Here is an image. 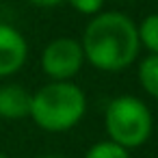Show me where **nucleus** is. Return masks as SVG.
Instances as JSON below:
<instances>
[{"label":"nucleus","mask_w":158,"mask_h":158,"mask_svg":"<svg viewBox=\"0 0 158 158\" xmlns=\"http://www.w3.org/2000/svg\"><path fill=\"white\" fill-rule=\"evenodd\" d=\"M85 61L100 72H121L134 63L141 44L136 24L121 11H100L93 15L80 39Z\"/></svg>","instance_id":"nucleus-1"},{"label":"nucleus","mask_w":158,"mask_h":158,"mask_svg":"<svg viewBox=\"0 0 158 158\" xmlns=\"http://www.w3.org/2000/svg\"><path fill=\"white\" fill-rule=\"evenodd\" d=\"M85 113V91L72 80H52L33 93L28 117L46 132H65L78 126Z\"/></svg>","instance_id":"nucleus-2"},{"label":"nucleus","mask_w":158,"mask_h":158,"mask_svg":"<svg viewBox=\"0 0 158 158\" xmlns=\"http://www.w3.org/2000/svg\"><path fill=\"white\" fill-rule=\"evenodd\" d=\"M152 128V110L141 98L117 95L108 102L104 113V130L108 134V141L130 152L134 147H141L149 139Z\"/></svg>","instance_id":"nucleus-3"},{"label":"nucleus","mask_w":158,"mask_h":158,"mask_svg":"<svg viewBox=\"0 0 158 158\" xmlns=\"http://www.w3.org/2000/svg\"><path fill=\"white\" fill-rule=\"evenodd\" d=\"M85 65V52L78 39L56 37L52 39L41 54L44 74L52 80H72Z\"/></svg>","instance_id":"nucleus-4"},{"label":"nucleus","mask_w":158,"mask_h":158,"mask_svg":"<svg viewBox=\"0 0 158 158\" xmlns=\"http://www.w3.org/2000/svg\"><path fill=\"white\" fill-rule=\"evenodd\" d=\"M28 59V44L24 35L9 26L0 24V78L18 74Z\"/></svg>","instance_id":"nucleus-5"},{"label":"nucleus","mask_w":158,"mask_h":158,"mask_svg":"<svg viewBox=\"0 0 158 158\" xmlns=\"http://www.w3.org/2000/svg\"><path fill=\"white\" fill-rule=\"evenodd\" d=\"M31 100L33 93H28L20 85H2L0 87V117L18 121L31 115Z\"/></svg>","instance_id":"nucleus-6"},{"label":"nucleus","mask_w":158,"mask_h":158,"mask_svg":"<svg viewBox=\"0 0 158 158\" xmlns=\"http://www.w3.org/2000/svg\"><path fill=\"white\" fill-rule=\"evenodd\" d=\"M136 76H139V85L143 87V91L158 100V54H147L139 63Z\"/></svg>","instance_id":"nucleus-7"},{"label":"nucleus","mask_w":158,"mask_h":158,"mask_svg":"<svg viewBox=\"0 0 158 158\" xmlns=\"http://www.w3.org/2000/svg\"><path fill=\"white\" fill-rule=\"evenodd\" d=\"M139 44L149 52L158 54V13H149L141 24H136Z\"/></svg>","instance_id":"nucleus-8"},{"label":"nucleus","mask_w":158,"mask_h":158,"mask_svg":"<svg viewBox=\"0 0 158 158\" xmlns=\"http://www.w3.org/2000/svg\"><path fill=\"white\" fill-rule=\"evenodd\" d=\"M82 158H130L128 149H123L121 145L113 143V141H100L95 145H91Z\"/></svg>","instance_id":"nucleus-9"},{"label":"nucleus","mask_w":158,"mask_h":158,"mask_svg":"<svg viewBox=\"0 0 158 158\" xmlns=\"http://www.w3.org/2000/svg\"><path fill=\"white\" fill-rule=\"evenodd\" d=\"M65 2H69V7L76 9L78 13L93 18V15H98L102 11V7H104L106 0H65Z\"/></svg>","instance_id":"nucleus-10"},{"label":"nucleus","mask_w":158,"mask_h":158,"mask_svg":"<svg viewBox=\"0 0 158 158\" xmlns=\"http://www.w3.org/2000/svg\"><path fill=\"white\" fill-rule=\"evenodd\" d=\"M31 5H35V7H41V9H52V7H59V5H63L65 0H28Z\"/></svg>","instance_id":"nucleus-11"},{"label":"nucleus","mask_w":158,"mask_h":158,"mask_svg":"<svg viewBox=\"0 0 158 158\" xmlns=\"http://www.w3.org/2000/svg\"><path fill=\"white\" fill-rule=\"evenodd\" d=\"M37 158H63V156H56V154H46V156H37Z\"/></svg>","instance_id":"nucleus-12"},{"label":"nucleus","mask_w":158,"mask_h":158,"mask_svg":"<svg viewBox=\"0 0 158 158\" xmlns=\"http://www.w3.org/2000/svg\"><path fill=\"white\" fill-rule=\"evenodd\" d=\"M0 158H7V156H5V154H2V152H0Z\"/></svg>","instance_id":"nucleus-13"}]
</instances>
